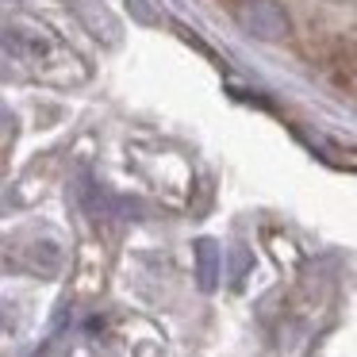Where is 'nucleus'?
<instances>
[{
	"label": "nucleus",
	"instance_id": "obj_1",
	"mask_svg": "<svg viewBox=\"0 0 357 357\" xmlns=\"http://www.w3.org/2000/svg\"><path fill=\"white\" fill-rule=\"evenodd\" d=\"M0 47L43 81H54V85H77V81H85L81 58L73 50H66L62 43H54L50 35H43L39 27H12V31L0 35Z\"/></svg>",
	"mask_w": 357,
	"mask_h": 357
},
{
	"label": "nucleus",
	"instance_id": "obj_2",
	"mask_svg": "<svg viewBox=\"0 0 357 357\" xmlns=\"http://www.w3.org/2000/svg\"><path fill=\"white\" fill-rule=\"evenodd\" d=\"M234 20L242 24V31H250L254 39H265V43H277L292 31V20L277 0H242L234 8Z\"/></svg>",
	"mask_w": 357,
	"mask_h": 357
},
{
	"label": "nucleus",
	"instance_id": "obj_3",
	"mask_svg": "<svg viewBox=\"0 0 357 357\" xmlns=\"http://www.w3.org/2000/svg\"><path fill=\"white\" fill-rule=\"evenodd\" d=\"M196 273H200V288L219 284V246L211 238L196 242Z\"/></svg>",
	"mask_w": 357,
	"mask_h": 357
},
{
	"label": "nucleus",
	"instance_id": "obj_4",
	"mask_svg": "<svg viewBox=\"0 0 357 357\" xmlns=\"http://www.w3.org/2000/svg\"><path fill=\"white\" fill-rule=\"evenodd\" d=\"M85 208H93V215H108V211H112V200H108V196H104L96 185H89V188H85Z\"/></svg>",
	"mask_w": 357,
	"mask_h": 357
}]
</instances>
